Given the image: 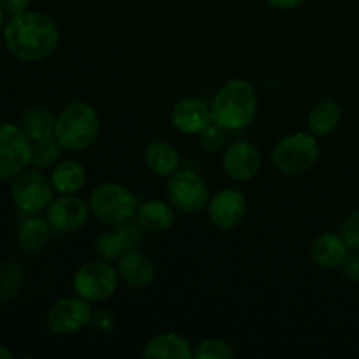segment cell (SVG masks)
I'll use <instances>...</instances> for the list:
<instances>
[{
	"label": "cell",
	"mask_w": 359,
	"mask_h": 359,
	"mask_svg": "<svg viewBox=\"0 0 359 359\" xmlns=\"http://www.w3.org/2000/svg\"><path fill=\"white\" fill-rule=\"evenodd\" d=\"M4 44L21 62H41L49 58L60 44V28L49 16L25 13L11 16L4 27Z\"/></svg>",
	"instance_id": "1"
},
{
	"label": "cell",
	"mask_w": 359,
	"mask_h": 359,
	"mask_svg": "<svg viewBox=\"0 0 359 359\" xmlns=\"http://www.w3.org/2000/svg\"><path fill=\"white\" fill-rule=\"evenodd\" d=\"M258 112V95L245 79H230L217 90L210 104L212 123L228 132L244 130L255 121Z\"/></svg>",
	"instance_id": "2"
},
{
	"label": "cell",
	"mask_w": 359,
	"mask_h": 359,
	"mask_svg": "<svg viewBox=\"0 0 359 359\" xmlns=\"http://www.w3.org/2000/svg\"><path fill=\"white\" fill-rule=\"evenodd\" d=\"M100 133V118L88 102H70L56 118L55 137L63 149L81 153L93 146Z\"/></svg>",
	"instance_id": "3"
},
{
	"label": "cell",
	"mask_w": 359,
	"mask_h": 359,
	"mask_svg": "<svg viewBox=\"0 0 359 359\" xmlns=\"http://www.w3.org/2000/svg\"><path fill=\"white\" fill-rule=\"evenodd\" d=\"M88 203L95 217L111 226L128 223L139 209L137 196L119 182H102L91 191Z\"/></svg>",
	"instance_id": "4"
},
{
	"label": "cell",
	"mask_w": 359,
	"mask_h": 359,
	"mask_svg": "<svg viewBox=\"0 0 359 359\" xmlns=\"http://www.w3.org/2000/svg\"><path fill=\"white\" fill-rule=\"evenodd\" d=\"M321 156L314 133L294 132L280 139L272 151V163L286 175H300L311 170Z\"/></svg>",
	"instance_id": "5"
},
{
	"label": "cell",
	"mask_w": 359,
	"mask_h": 359,
	"mask_svg": "<svg viewBox=\"0 0 359 359\" xmlns=\"http://www.w3.org/2000/svg\"><path fill=\"white\" fill-rule=\"evenodd\" d=\"M118 270L107 262H88L77 269L72 279V290L88 302H104L118 290Z\"/></svg>",
	"instance_id": "6"
},
{
	"label": "cell",
	"mask_w": 359,
	"mask_h": 359,
	"mask_svg": "<svg viewBox=\"0 0 359 359\" xmlns=\"http://www.w3.org/2000/svg\"><path fill=\"white\" fill-rule=\"evenodd\" d=\"M165 193L170 205L186 214L200 212L209 203L205 181L193 170L174 172L165 184Z\"/></svg>",
	"instance_id": "7"
},
{
	"label": "cell",
	"mask_w": 359,
	"mask_h": 359,
	"mask_svg": "<svg viewBox=\"0 0 359 359\" xmlns=\"http://www.w3.org/2000/svg\"><path fill=\"white\" fill-rule=\"evenodd\" d=\"M53 188L51 179L39 170H23L13 179L11 196L18 209L23 214H39L51 203Z\"/></svg>",
	"instance_id": "8"
},
{
	"label": "cell",
	"mask_w": 359,
	"mask_h": 359,
	"mask_svg": "<svg viewBox=\"0 0 359 359\" xmlns=\"http://www.w3.org/2000/svg\"><path fill=\"white\" fill-rule=\"evenodd\" d=\"M32 140L21 126L0 123V181L14 179L30 165Z\"/></svg>",
	"instance_id": "9"
},
{
	"label": "cell",
	"mask_w": 359,
	"mask_h": 359,
	"mask_svg": "<svg viewBox=\"0 0 359 359\" xmlns=\"http://www.w3.org/2000/svg\"><path fill=\"white\" fill-rule=\"evenodd\" d=\"M91 316L93 309L90 302L76 294V298L56 300L49 309L46 323L49 332L55 335H72L90 325Z\"/></svg>",
	"instance_id": "10"
},
{
	"label": "cell",
	"mask_w": 359,
	"mask_h": 359,
	"mask_svg": "<svg viewBox=\"0 0 359 359\" xmlns=\"http://www.w3.org/2000/svg\"><path fill=\"white\" fill-rule=\"evenodd\" d=\"M90 203L84 202L76 193H60L48 205V223L53 231L74 233L86 224L90 217Z\"/></svg>",
	"instance_id": "11"
},
{
	"label": "cell",
	"mask_w": 359,
	"mask_h": 359,
	"mask_svg": "<svg viewBox=\"0 0 359 359\" xmlns=\"http://www.w3.org/2000/svg\"><path fill=\"white\" fill-rule=\"evenodd\" d=\"M207 212L217 230H235L248 216V200L238 189H221L209 200Z\"/></svg>",
	"instance_id": "12"
},
{
	"label": "cell",
	"mask_w": 359,
	"mask_h": 359,
	"mask_svg": "<svg viewBox=\"0 0 359 359\" xmlns=\"http://www.w3.org/2000/svg\"><path fill=\"white\" fill-rule=\"evenodd\" d=\"M223 168L235 181H251L262 168V154L255 144L238 140L224 149Z\"/></svg>",
	"instance_id": "13"
},
{
	"label": "cell",
	"mask_w": 359,
	"mask_h": 359,
	"mask_svg": "<svg viewBox=\"0 0 359 359\" xmlns=\"http://www.w3.org/2000/svg\"><path fill=\"white\" fill-rule=\"evenodd\" d=\"M172 125L186 135H200L212 123L210 107L195 97L182 98L172 107Z\"/></svg>",
	"instance_id": "14"
},
{
	"label": "cell",
	"mask_w": 359,
	"mask_h": 359,
	"mask_svg": "<svg viewBox=\"0 0 359 359\" xmlns=\"http://www.w3.org/2000/svg\"><path fill=\"white\" fill-rule=\"evenodd\" d=\"M116 270H118L119 279L132 287L149 286L156 277V265L153 259L135 249L125 252L119 258Z\"/></svg>",
	"instance_id": "15"
},
{
	"label": "cell",
	"mask_w": 359,
	"mask_h": 359,
	"mask_svg": "<svg viewBox=\"0 0 359 359\" xmlns=\"http://www.w3.org/2000/svg\"><path fill=\"white\" fill-rule=\"evenodd\" d=\"M139 231L132 226H126L125 224H119L114 230L104 231L100 237L95 241V251L100 256L102 259H111L121 258L125 252L135 249L137 242H139Z\"/></svg>",
	"instance_id": "16"
},
{
	"label": "cell",
	"mask_w": 359,
	"mask_h": 359,
	"mask_svg": "<svg viewBox=\"0 0 359 359\" xmlns=\"http://www.w3.org/2000/svg\"><path fill=\"white\" fill-rule=\"evenodd\" d=\"M311 256L316 265L323 269H340L349 256V245L346 244L342 235L326 231L312 242Z\"/></svg>",
	"instance_id": "17"
},
{
	"label": "cell",
	"mask_w": 359,
	"mask_h": 359,
	"mask_svg": "<svg viewBox=\"0 0 359 359\" xmlns=\"http://www.w3.org/2000/svg\"><path fill=\"white\" fill-rule=\"evenodd\" d=\"M135 221L142 230L160 233L167 231L175 223V210L170 202L163 200H146L139 203V209L135 212Z\"/></svg>",
	"instance_id": "18"
},
{
	"label": "cell",
	"mask_w": 359,
	"mask_h": 359,
	"mask_svg": "<svg viewBox=\"0 0 359 359\" xmlns=\"http://www.w3.org/2000/svg\"><path fill=\"white\" fill-rule=\"evenodd\" d=\"M142 354L146 358L156 359H191L193 349L188 340L181 337L179 333H160L153 337L149 342L144 346Z\"/></svg>",
	"instance_id": "19"
},
{
	"label": "cell",
	"mask_w": 359,
	"mask_h": 359,
	"mask_svg": "<svg viewBox=\"0 0 359 359\" xmlns=\"http://www.w3.org/2000/svg\"><path fill=\"white\" fill-rule=\"evenodd\" d=\"M144 161L153 174L160 175V177H170L174 172L179 170L181 158H179L177 149L170 142L153 140L151 144H147L146 151H144Z\"/></svg>",
	"instance_id": "20"
},
{
	"label": "cell",
	"mask_w": 359,
	"mask_h": 359,
	"mask_svg": "<svg viewBox=\"0 0 359 359\" xmlns=\"http://www.w3.org/2000/svg\"><path fill=\"white\" fill-rule=\"evenodd\" d=\"M51 230L48 219L37 216V214H27L18 228V244L23 251L37 252L46 248L51 237Z\"/></svg>",
	"instance_id": "21"
},
{
	"label": "cell",
	"mask_w": 359,
	"mask_h": 359,
	"mask_svg": "<svg viewBox=\"0 0 359 359\" xmlns=\"http://www.w3.org/2000/svg\"><path fill=\"white\" fill-rule=\"evenodd\" d=\"M53 188L58 193H77L86 182V170L76 160H63L55 163L51 175Z\"/></svg>",
	"instance_id": "22"
},
{
	"label": "cell",
	"mask_w": 359,
	"mask_h": 359,
	"mask_svg": "<svg viewBox=\"0 0 359 359\" xmlns=\"http://www.w3.org/2000/svg\"><path fill=\"white\" fill-rule=\"evenodd\" d=\"M56 118L58 116H55V112L49 111L44 105H32L23 112L21 128L30 137V140L53 137L56 128Z\"/></svg>",
	"instance_id": "23"
},
{
	"label": "cell",
	"mask_w": 359,
	"mask_h": 359,
	"mask_svg": "<svg viewBox=\"0 0 359 359\" xmlns=\"http://www.w3.org/2000/svg\"><path fill=\"white\" fill-rule=\"evenodd\" d=\"M342 112L337 102L321 100L309 112V130L316 137H326L339 126Z\"/></svg>",
	"instance_id": "24"
},
{
	"label": "cell",
	"mask_w": 359,
	"mask_h": 359,
	"mask_svg": "<svg viewBox=\"0 0 359 359\" xmlns=\"http://www.w3.org/2000/svg\"><path fill=\"white\" fill-rule=\"evenodd\" d=\"M25 283L23 270L13 259L0 262V304H7L21 291Z\"/></svg>",
	"instance_id": "25"
},
{
	"label": "cell",
	"mask_w": 359,
	"mask_h": 359,
	"mask_svg": "<svg viewBox=\"0 0 359 359\" xmlns=\"http://www.w3.org/2000/svg\"><path fill=\"white\" fill-rule=\"evenodd\" d=\"M63 147L56 140V137H44V139L32 140L30 165L35 168H49L58 161Z\"/></svg>",
	"instance_id": "26"
},
{
	"label": "cell",
	"mask_w": 359,
	"mask_h": 359,
	"mask_svg": "<svg viewBox=\"0 0 359 359\" xmlns=\"http://www.w3.org/2000/svg\"><path fill=\"white\" fill-rule=\"evenodd\" d=\"M193 356L196 359H231L235 353L224 340L205 339L196 346Z\"/></svg>",
	"instance_id": "27"
},
{
	"label": "cell",
	"mask_w": 359,
	"mask_h": 359,
	"mask_svg": "<svg viewBox=\"0 0 359 359\" xmlns=\"http://www.w3.org/2000/svg\"><path fill=\"white\" fill-rule=\"evenodd\" d=\"M226 142V130L221 128L216 123H210L202 133H200V146L207 153H217L223 149Z\"/></svg>",
	"instance_id": "28"
},
{
	"label": "cell",
	"mask_w": 359,
	"mask_h": 359,
	"mask_svg": "<svg viewBox=\"0 0 359 359\" xmlns=\"http://www.w3.org/2000/svg\"><path fill=\"white\" fill-rule=\"evenodd\" d=\"M340 235L344 237L346 244L349 245L351 251H359V209L353 210V212L344 219Z\"/></svg>",
	"instance_id": "29"
},
{
	"label": "cell",
	"mask_w": 359,
	"mask_h": 359,
	"mask_svg": "<svg viewBox=\"0 0 359 359\" xmlns=\"http://www.w3.org/2000/svg\"><path fill=\"white\" fill-rule=\"evenodd\" d=\"M90 325H93V328L100 333H111L114 328V316L105 309H98V311H93Z\"/></svg>",
	"instance_id": "30"
},
{
	"label": "cell",
	"mask_w": 359,
	"mask_h": 359,
	"mask_svg": "<svg viewBox=\"0 0 359 359\" xmlns=\"http://www.w3.org/2000/svg\"><path fill=\"white\" fill-rule=\"evenodd\" d=\"M342 276L351 283H359V251H354L342 263Z\"/></svg>",
	"instance_id": "31"
},
{
	"label": "cell",
	"mask_w": 359,
	"mask_h": 359,
	"mask_svg": "<svg viewBox=\"0 0 359 359\" xmlns=\"http://www.w3.org/2000/svg\"><path fill=\"white\" fill-rule=\"evenodd\" d=\"M28 4H30V0H0V7L9 16H16V14L25 13L28 9Z\"/></svg>",
	"instance_id": "32"
},
{
	"label": "cell",
	"mask_w": 359,
	"mask_h": 359,
	"mask_svg": "<svg viewBox=\"0 0 359 359\" xmlns=\"http://www.w3.org/2000/svg\"><path fill=\"white\" fill-rule=\"evenodd\" d=\"M269 6L276 7V9H284V11H290V9H297L300 7L305 0H265Z\"/></svg>",
	"instance_id": "33"
},
{
	"label": "cell",
	"mask_w": 359,
	"mask_h": 359,
	"mask_svg": "<svg viewBox=\"0 0 359 359\" xmlns=\"http://www.w3.org/2000/svg\"><path fill=\"white\" fill-rule=\"evenodd\" d=\"M13 353L4 344H0V359H13Z\"/></svg>",
	"instance_id": "34"
},
{
	"label": "cell",
	"mask_w": 359,
	"mask_h": 359,
	"mask_svg": "<svg viewBox=\"0 0 359 359\" xmlns=\"http://www.w3.org/2000/svg\"><path fill=\"white\" fill-rule=\"evenodd\" d=\"M4 27H6V13H4V9L0 7V30H4Z\"/></svg>",
	"instance_id": "35"
}]
</instances>
